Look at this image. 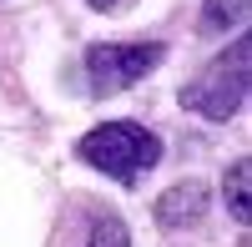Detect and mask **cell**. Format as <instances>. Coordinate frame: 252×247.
Wrapping results in <instances>:
<instances>
[{"instance_id": "7a4b0ae2", "label": "cell", "mask_w": 252, "mask_h": 247, "mask_svg": "<svg viewBox=\"0 0 252 247\" xmlns=\"http://www.w3.org/2000/svg\"><path fill=\"white\" fill-rule=\"evenodd\" d=\"M247 66H252V40H237L232 51H222L192 86H182V106L207 121H227L247 101Z\"/></svg>"}, {"instance_id": "6da1fadb", "label": "cell", "mask_w": 252, "mask_h": 247, "mask_svg": "<svg viewBox=\"0 0 252 247\" xmlns=\"http://www.w3.org/2000/svg\"><path fill=\"white\" fill-rule=\"evenodd\" d=\"M81 161H91L96 172H106L116 177L121 187H136V182L157 167V156H161V141L136 126V121H106V126H96L81 136Z\"/></svg>"}, {"instance_id": "5b68a950", "label": "cell", "mask_w": 252, "mask_h": 247, "mask_svg": "<svg viewBox=\"0 0 252 247\" xmlns=\"http://www.w3.org/2000/svg\"><path fill=\"white\" fill-rule=\"evenodd\" d=\"M247 5L252 0H207L202 5V26L207 31H232V26L247 20Z\"/></svg>"}, {"instance_id": "52a82bcc", "label": "cell", "mask_w": 252, "mask_h": 247, "mask_svg": "<svg viewBox=\"0 0 252 247\" xmlns=\"http://www.w3.org/2000/svg\"><path fill=\"white\" fill-rule=\"evenodd\" d=\"M86 247H131V237H126L121 217H101L96 227H91V242Z\"/></svg>"}, {"instance_id": "277c9868", "label": "cell", "mask_w": 252, "mask_h": 247, "mask_svg": "<svg viewBox=\"0 0 252 247\" xmlns=\"http://www.w3.org/2000/svg\"><path fill=\"white\" fill-rule=\"evenodd\" d=\"M202 212H207V187H202V182H177L172 192L157 197V222H161V227H172V232L202 222Z\"/></svg>"}, {"instance_id": "8992f818", "label": "cell", "mask_w": 252, "mask_h": 247, "mask_svg": "<svg viewBox=\"0 0 252 247\" xmlns=\"http://www.w3.org/2000/svg\"><path fill=\"white\" fill-rule=\"evenodd\" d=\"M247 161H232V172H227V207H232V217L237 222H247V212H252V202H247Z\"/></svg>"}, {"instance_id": "3957f363", "label": "cell", "mask_w": 252, "mask_h": 247, "mask_svg": "<svg viewBox=\"0 0 252 247\" xmlns=\"http://www.w3.org/2000/svg\"><path fill=\"white\" fill-rule=\"evenodd\" d=\"M157 61H161V46H157V40H131V46H91V51H86L91 91H101V96L126 91V86H136L146 71H157Z\"/></svg>"}, {"instance_id": "ba28073f", "label": "cell", "mask_w": 252, "mask_h": 247, "mask_svg": "<svg viewBox=\"0 0 252 247\" xmlns=\"http://www.w3.org/2000/svg\"><path fill=\"white\" fill-rule=\"evenodd\" d=\"M91 5H101V10H111V5H116V0H91Z\"/></svg>"}]
</instances>
